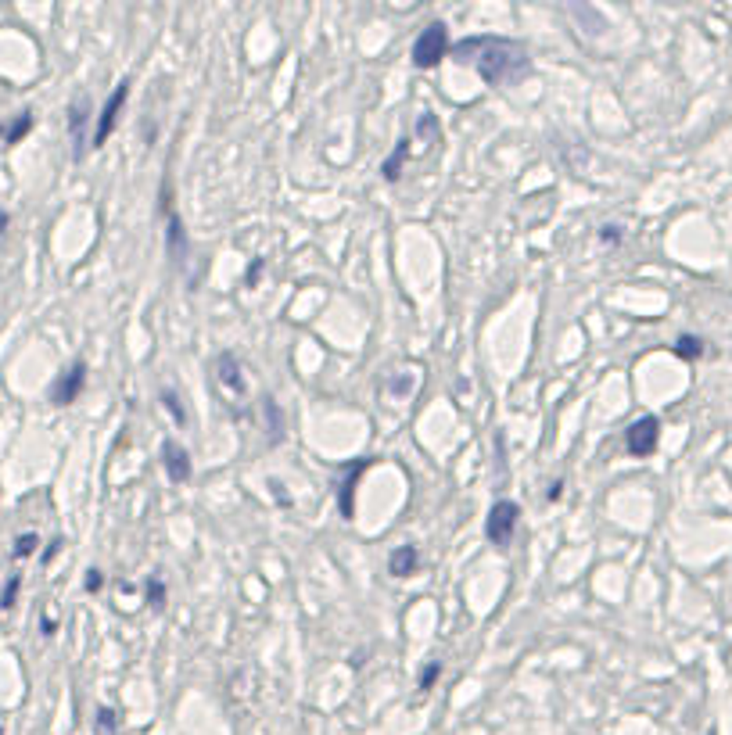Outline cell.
I'll return each mask as SVG.
<instances>
[{"label": "cell", "instance_id": "obj_3", "mask_svg": "<svg viewBox=\"0 0 732 735\" xmlns=\"http://www.w3.org/2000/svg\"><path fill=\"white\" fill-rule=\"evenodd\" d=\"M517 516H521V506L517 503H495V506L488 509V520H485V535L492 546H510V538H513V527H517Z\"/></svg>", "mask_w": 732, "mask_h": 735}, {"label": "cell", "instance_id": "obj_25", "mask_svg": "<svg viewBox=\"0 0 732 735\" xmlns=\"http://www.w3.org/2000/svg\"><path fill=\"white\" fill-rule=\"evenodd\" d=\"M560 492H564V481H553V485H549V499L556 503V499H560Z\"/></svg>", "mask_w": 732, "mask_h": 735}, {"label": "cell", "instance_id": "obj_2", "mask_svg": "<svg viewBox=\"0 0 732 735\" xmlns=\"http://www.w3.org/2000/svg\"><path fill=\"white\" fill-rule=\"evenodd\" d=\"M445 55H449V29L442 22H431L413 44V65L417 68H434Z\"/></svg>", "mask_w": 732, "mask_h": 735}, {"label": "cell", "instance_id": "obj_29", "mask_svg": "<svg viewBox=\"0 0 732 735\" xmlns=\"http://www.w3.org/2000/svg\"><path fill=\"white\" fill-rule=\"evenodd\" d=\"M0 133H4V129H0Z\"/></svg>", "mask_w": 732, "mask_h": 735}, {"label": "cell", "instance_id": "obj_23", "mask_svg": "<svg viewBox=\"0 0 732 735\" xmlns=\"http://www.w3.org/2000/svg\"><path fill=\"white\" fill-rule=\"evenodd\" d=\"M259 277H262V259H255V266L248 270V287H255V283H259Z\"/></svg>", "mask_w": 732, "mask_h": 735}, {"label": "cell", "instance_id": "obj_22", "mask_svg": "<svg viewBox=\"0 0 732 735\" xmlns=\"http://www.w3.org/2000/svg\"><path fill=\"white\" fill-rule=\"evenodd\" d=\"M600 240H604V244H617V240H621V227H604L600 230Z\"/></svg>", "mask_w": 732, "mask_h": 735}, {"label": "cell", "instance_id": "obj_11", "mask_svg": "<svg viewBox=\"0 0 732 735\" xmlns=\"http://www.w3.org/2000/svg\"><path fill=\"white\" fill-rule=\"evenodd\" d=\"M388 570H391L395 577H410V574L417 570V546H399V549L391 553V560H388Z\"/></svg>", "mask_w": 732, "mask_h": 735}, {"label": "cell", "instance_id": "obj_28", "mask_svg": "<svg viewBox=\"0 0 732 735\" xmlns=\"http://www.w3.org/2000/svg\"><path fill=\"white\" fill-rule=\"evenodd\" d=\"M707 735H715V732H707Z\"/></svg>", "mask_w": 732, "mask_h": 735}, {"label": "cell", "instance_id": "obj_18", "mask_svg": "<svg viewBox=\"0 0 732 735\" xmlns=\"http://www.w3.org/2000/svg\"><path fill=\"white\" fill-rule=\"evenodd\" d=\"M97 732H101V735L116 732V710H108V707H101V710H97Z\"/></svg>", "mask_w": 732, "mask_h": 735}, {"label": "cell", "instance_id": "obj_6", "mask_svg": "<svg viewBox=\"0 0 732 735\" xmlns=\"http://www.w3.org/2000/svg\"><path fill=\"white\" fill-rule=\"evenodd\" d=\"M83 384H86V366H83V362H72L58 381H55L51 402H55V405H72V402L79 398V392H83Z\"/></svg>", "mask_w": 732, "mask_h": 735}, {"label": "cell", "instance_id": "obj_20", "mask_svg": "<svg viewBox=\"0 0 732 735\" xmlns=\"http://www.w3.org/2000/svg\"><path fill=\"white\" fill-rule=\"evenodd\" d=\"M438 675H442V668H438V664H427V671H421V689H431V685L438 681Z\"/></svg>", "mask_w": 732, "mask_h": 735}, {"label": "cell", "instance_id": "obj_1", "mask_svg": "<svg viewBox=\"0 0 732 735\" xmlns=\"http://www.w3.org/2000/svg\"><path fill=\"white\" fill-rule=\"evenodd\" d=\"M452 61L471 65L492 87H506V83H517L521 76H528V51L521 44L499 40V36H467V40L452 44Z\"/></svg>", "mask_w": 732, "mask_h": 735}, {"label": "cell", "instance_id": "obj_15", "mask_svg": "<svg viewBox=\"0 0 732 735\" xmlns=\"http://www.w3.org/2000/svg\"><path fill=\"white\" fill-rule=\"evenodd\" d=\"M162 405L173 413L177 424H187V409L180 405V395H177V392H162Z\"/></svg>", "mask_w": 732, "mask_h": 735}, {"label": "cell", "instance_id": "obj_16", "mask_svg": "<svg viewBox=\"0 0 732 735\" xmlns=\"http://www.w3.org/2000/svg\"><path fill=\"white\" fill-rule=\"evenodd\" d=\"M36 546H40V538H36V535H18V542H15V556H18V560H25V556H33V553H36Z\"/></svg>", "mask_w": 732, "mask_h": 735}, {"label": "cell", "instance_id": "obj_13", "mask_svg": "<svg viewBox=\"0 0 732 735\" xmlns=\"http://www.w3.org/2000/svg\"><path fill=\"white\" fill-rule=\"evenodd\" d=\"M29 129H33V115L22 112L15 122H11V126H7V129H4V144H7V148H11V144H18V140H22Z\"/></svg>", "mask_w": 732, "mask_h": 735}, {"label": "cell", "instance_id": "obj_10", "mask_svg": "<svg viewBox=\"0 0 732 735\" xmlns=\"http://www.w3.org/2000/svg\"><path fill=\"white\" fill-rule=\"evenodd\" d=\"M216 370H219V381H223L230 392H244V377H241L238 359H234V352H223V355L216 359Z\"/></svg>", "mask_w": 732, "mask_h": 735}, {"label": "cell", "instance_id": "obj_17", "mask_svg": "<svg viewBox=\"0 0 732 735\" xmlns=\"http://www.w3.org/2000/svg\"><path fill=\"white\" fill-rule=\"evenodd\" d=\"M18 588H22V577L15 574V577H11L7 585H4V596H0V607H4V610H11V607H15V599H18Z\"/></svg>", "mask_w": 732, "mask_h": 735}, {"label": "cell", "instance_id": "obj_21", "mask_svg": "<svg viewBox=\"0 0 732 735\" xmlns=\"http://www.w3.org/2000/svg\"><path fill=\"white\" fill-rule=\"evenodd\" d=\"M101 585H105L101 570H97V567H94V570H86V592H101Z\"/></svg>", "mask_w": 732, "mask_h": 735}, {"label": "cell", "instance_id": "obj_9", "mask_svg": "<svg viewBox=\"0 0 732 735\" xmlns=\"http://www.w3.org/2000/svg\"><path fill=\"white\" fill-rule=\"evenodd\" d=\"M373 459H360V463H352L349 466V481L338 488V499H341V513L352 520V513H356V506H352V492H356V481H360V474H363L366 466H370Z\"/></svg>", "mask_w": 732, "mask_h": 735}, {"label": "cell", "instance_id": "obj_4", "mask_svg": "<svg viewBox=\"0 0 732 735\" xmlns=\"http://www.w3.org/2000/svg\"><path fill=\"white\" fill-rule=\"evenodd\" d=\"M657 438H661V420L657 416H639L625 431V449L632 455H650L657 449Z\"/></svg>", "mask_w": 732, "mask_h": 735}, {"label": "cell", "instance_id": "obj_7", "mask_svg": "<svg viewBox=\"0 0 732 735\" xmlns=\"http://www.w3.org/2000/svg\"><path fill=\"white\" fill-rule=\"evenodd\" d=\"M162 466H166V474H169L177 485H183V481L190 477V453L183 449L180 442H166V445H162Z\"/></svg>", "mask_w": 732, "mask_h": 735}, {"label": "cell", "instance_id": "obj_8", "mask_svg": "<svg viewBox=\"0 0 732 735\" xmlns=\"http://www.w3.org/2000/svg\"><path fill=\"white\" fill-rule=\"evenodd\" d=\"M166 251H169L173 262H183V259H187V233H183L180 216H177L173 209H169V230H166Z\"/></svg>", "mask_w": 732, "mask_h": 735}, {"label": "cell", "instance_id": "obj_19", "mask_svg": "<svg viewBox=\"0 0 732 735\" xmlns=\"http://www.w3.org/2000/svg\"><path fill=\"white\" fill-rule=\"evenodd\" d=\"M147 603H151V607H162V603H166V585H162L158 577L147 581Z\"/></svg>", "mask_w": 732, "mask_h": 735}, {"label": "cell", "instance_id": "obj_12", "mask_svg": "<svg viewBox=\"0 0 732 735\" xmlns=\"http://www.w3.org/2000/svg\"><path fill=\"white\" fill-rule=\"evenodd\" d=\"M410 151H413V148H410V140H402V144H399V151H395V155L384 162L381 176H384V179H399V176H402V162L410 158Z\"/></svg>", "mask_w": 732, "mask_h": 735}, {"label": "cell", "instance_id": "obj_14", "mask_svg": "<svg viewBox=\"0 0 732 735\" xmlns=\"http://www.w3.org/2000/svg\"><path fill=\"white\" fill-rule=\"evenodd\" d=\"M675 355L693 362V359H700V355H704V341L693 338V334H682V338L675 341Z\"/></svg>", "mask_w": 732, "mask_h": 735}, {"label": "cell", "instance_id": "obj_24", "mask_svg": "<svg viewBox=\"0 0 732 735\" xmlns=\"http://www.w3.org/2000/svg\"><path fill=\"white\" fill-rule=\"evenodd\" d=\"M58 549H61V542H51V546L44 549V564H51V560L58 556Z\"/></svg>", "mask_w": 732, "mask_h": 735}, {"label": "cell", "instance_id": "obj_26", "mask_svg": "<svg viewBox=\"0 0 732 735\" xmlns=\"http://www.w3.org/2000/svg\"><path fill=\"white\" fill-rule=\"evenodd\" d=\"M55 631H58V621H55V618H44V635H47V638H51V635H55Z\"/></svg>", "mask_w": 732, "mask_h": 735}, {"label": "cell", "instance_id": "obj_27", "mask_svg": "<svg viewBox=\"0 0 732 735\" xmlns=\"http://www.w3.org/2000/svg\"><path fill=\"white\" fill-rule=\"evenodd\" d=\"M7 223H11V219H7V212H0V233L7 230Z\"/></svg>", "mask_w": 732, "mask_h": 735}, {"label": "cell", "instance_id": "obj_5", "mask_svg": "<svg viewBox=\"0 0 732 735\" xmlns=\"http://www.w3.org/2000/svg\"><path fill=\"white\" fill-rule=\"evenodd\" d=\"M126 97H129V79H122L119 87H116V94L108 97V105H105V108H101V115H97L94 148L108 144V137H112V129H116V122H119V112H122V105H126Z\"/></svg>", "mask_w": 732, "mask_h": 735}]
</instances>
